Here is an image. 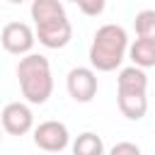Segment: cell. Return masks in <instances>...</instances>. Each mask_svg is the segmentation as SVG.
Segmentation results:
<instances>
[{
    "instance_id": "cell-1",
    "label": "cell",
    "mask_w": 155,
    "mask_h": 155,
    "mask_svg": "<svg viewBox=\"0 0 155 155\" xmlns=\"http://www.w3.org/2000/svg\"><path fill=\"white\" fill-rule=\"evenodd\" d=\"M128 48V34L121 24H102L90 44V68L99 73L116 70Z\"/></svg>"
},
{
    "instance_id": "cell-3",
    "label": "cell",
    "mask_w": 155,
    "mask_h": 155,
    "mask_svg": "<svg viewBox=\"0 0 155 155\" xmlns=\"http://www.w3.org/2000/svg\"><path fill=\"white\" fill-rule=\"evenodd\" d=\"M34 145L44 153H63L70 145V133L63 121H41L34 128Z\"/></svg>"
},
{
    "instance_id": "cell-4",
    "label": "cell",
    "mask_w": 155,
    "mask_h": 155,
    "mask_svg": "<svg viewBox=\"0 0 155 155\" xmlns=\"http://www.w3.org/2000/svg\"><path fill=\"white\" fill-rule=\"evenodd\" d=\"M34 39H39L41 46L46 48H63L70 44L73 39V24L65 17H58V19H48V22H41V24H34Z\"/></svg>"
},
{
    "instance_id": "cell-2",
    "label": "cell",
    "mask_w": 155,
    "mask_h": 155,
    "mask_svg": "<svg viewBox=\"0 0 155 155\" xmlns=\"http://www.w3.org/2000/svg\"><path fill=\"white\" fill-rule=\"evenodd\" d=\"M17 80L22 97L29 104H44L48 102L53 92V75H51V63L41 53H24L17 63Z\"/></svg>"
},
{
    "instance_id": "cell-10",
    "label": "cell",
    "mask_w": 155,
    "mask_h": 155,
    "mask_svg": "<svg viewBox=\"0 0 155 155\" xmlns=\"http://www.w3.org/2000/svg\"><path fill=\"white\" fill-rule=\"evenodd\" d=\"M128 58L133 61V65L138 68H153L155 65V39H145V36H138L133 44H128L126 48Z\"/></svg>"
},
{
    "instance_id": "cell-11",
    "label": "cell",
    "mask_w": 155,
    "mask_h": 155,
    "mask_svg": "<svg viewBox=\"0 0 155 155\" xmlns=\"http://www.w3.org/2000/svg\"><path fill=\"white\" fill-rule=\"evenodd\" d=\"M31 19L34 24H41V22H48V19H58V17H65V7H63V0H31Z\"/></svg>"
},
{
    "instance_id": "cell-9",
    "label": "cell",
    "mask_w": 155,
    "mask_h": 155,
    "mask_svg": "<svg viewBox=\"0 0 155 155\" xmlns=\"http://www.w3.org/2000/svg\"><path fill=\"white\" fill-rule=\"evenodd\" d=\"M116 104H119V111H121L128 121H140V119L148 114V94L116 92Z\"/></svg>"
},
{
    "instance_id": "cell-19",
    "label": "cell",
    "mask_w": 155,
    "mask_h": 155,
    "mask_svg": "<svg viewBox=\"0 0 155 155\" xmlns=\"http://www.w3.org/2000/svg\"><path fill=\"white\" fill-rule=\"evenodd\" d=\"M68 2H75V0H68Z\"/></svg>"
},
{
    "instance_id": "cell-13",
    "label": "cell",
    "mask_w": 155,
    "mask_h": 155,
    "mask_svg": "<svg viewBox=\"0 0 155 155\" xmlns=\"http://www.w3.org/2000/svg\"><path fill=\"white\" fill-rule=\"evenodd\" d=\"M136 34L155 39V10H140L136 15Z\"/></svg>"
},
{
    "instance_id": "cell-17",
    "label": "cell",
    "mask_w": 155,
    "mask_h": 155,
    "mask_svg": "<svg viewBox=\"0 0 155 155\" xmlns=\"http://www.w3.org/2000/svg\"><path fill=\"white\" fill-rule=\"evenodd\" d=\"M48 155H61V153H48Z\"/></svg>"
},
{
    "instance_id": "cell-16",
    "label": "cell",
    "mask_w": 155,
    "mask_h": 155,
    "mask_svg": "<svg viewBox=\"0 0 155 155\" xmlns=\"http://www.w3.org/2000/svg\"><path fill=\"white\" fill-rule=\"evenodd\" d=\"M10 2H12V5H22L24 0H10Z\"/></svg>"
},
{
    "instance_id": "cell-7",
    "label": "cell",
    "mask_w": 155,
    "mask_h": 155,
    "mask_svg": "<svg viewBox=\"0 0 155 155\" xmlns=\"http://www.w3.org/2000/svg\"><path fill=\"white\" fill-rule=\"evenodd\" d=\"M0 128L10 136H24L34 128V114L29 109V104L24 102H10L5 104L2 114H0Z\"/></svg>"
},
{
    "instance_id": "cell-15",
    "label": "cell",
    "mask_w": 155,
    "mask_h": 155,
    "mask_svg": "<svg viewBox=\"0 0 155 155\" xmlns=\"http://www.w3.org/2000/svg\"><path fill=\"white\" fill-rule=\"evenodd\" d=\"M104 155H143L140 153V148L136 145V143H131V140H121V143H116L109 153H104Z\"/></svg>"
},
{
    "instance_id": "cell-18",
    "label": "cell",
    "mask_w": 155,
    "mask_h": 155,
    "mask_svg": "<svg viewBox=\"0 0 155 155\" xmlns=\"http://www.w3.org/2000/svg\"><path fill=\"white\" fill-rule=\"evenodd\" d=\"M0 140H2V128H0Z\"/></svg>"
},
{
    "instance_id": "cell-14",
    "label": "cell",
    "mask_w": 155,
    "mask_h": 155,
    "mask_svg": "<svg viewBox=\"0 0 155 155\" xmlns=\"http://www.w3.org/2000/svg\"><path fill=\"white\" fill-rule=\"evenodd\" d=\"M75 5L80 7L82 15H87V17H99V15L104 12V7H107V0H75Z\"/></svg>"
},
{
    "instance_id": "cell-12",
    "label": "cell",
    "mask_w": 155,
    "mask_h": 155,
    "mask_svg": "<svg viewBox=\"0 0 155 155\" xmlns=\"http://www.w3.org/2000/svg\"><path fill=\"white\" fill-rule=\"evenodd\" d=\"M73 155H104L107 150H104V140L97 136V133H92V131H85V133H80L75 140H73Z\"/></svg>"
},
{
    "instance_id": "cell-6",
    "label": "cell",
    "mask_w": 155,
    "mask_h": 155,
    "mask_svg": "<svg viewBox=\"0 0 155 155\" xmlns=\"http://www.w3.org/2000/svg\"><path fill=\"white\" fill-rule=\"evenodd\" d=\"M65 87H68V94H70L75 102H80V104L92 102L94 94H97V87H99V82H97V70L85 68V65L73 68V70L68 73V78H65Z\"/></svg>"
},
{
    "instance_id": "cell-8",
    "label": "cell",
    "mask_w": 155,
    "mask_h": 155,
    "mask_svg": "<svg viewBox=\"0 0 155 155\" xmlns=\"http://www.w3.org/2000/svg\"><path fill=\"white\" fill-rule=\"evenodd\" d=\"M116 92H126V94H148V75L143 68L138 65H128L119 70L116 78Z\"/></svg>"
},
{
    "instance_id": "cell-5",
    "label": "cell",
    "mask_w": 155,
    "mask_h": 155,
    "mask_svg": "<svg viewBox=\"0 0 155 155\" xmlns=\"http://www.w3.org/2000/svg\"><path fill=\"white\" fill-rule=\"evenodd\" d=\"M34 29L24 22H7L0 31V44L7 53L12 56H24V53H31L34 48Z\"/></svg>"
}]
</instances>
